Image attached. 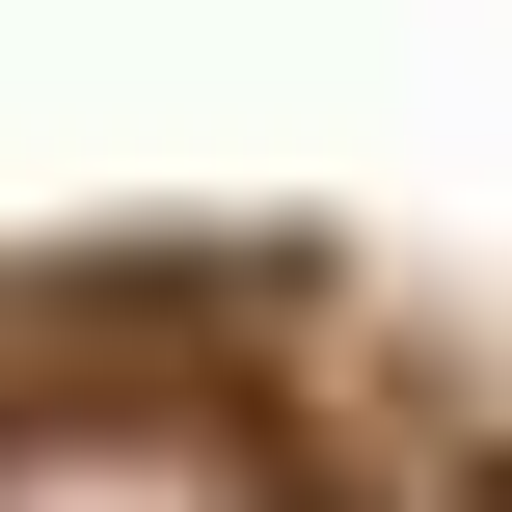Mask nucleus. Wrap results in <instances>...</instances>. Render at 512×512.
Here are the masks:
<instances>
[{
	"instance_id": "obj_1",
	"label": "nucleus",
	"mask_w": 512,
	"mask_h": 512,
	"mask_svg": "<svg viewBox=\"0 0 512 512\" xmlns=\"http://www.w3.org/2000/svg\"><path fill=\"white\" fill-rule=\"evenodd\" d=\"M0 512H270V486H243V432H189V405H27V432H0Z\"/></svg>"
}]
</instances>
